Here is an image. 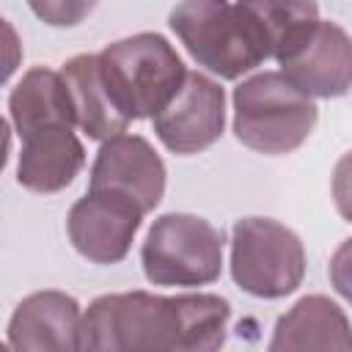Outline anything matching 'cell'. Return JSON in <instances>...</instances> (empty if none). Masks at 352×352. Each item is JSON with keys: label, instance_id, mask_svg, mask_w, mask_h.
Returning a JSON list of instances; mask_svg holds the SVG:
<instances>
[{"label": "cell", "instance_id": "cell-1", "mask_svg": "<svg viewBox=\"0 0 352 352\" xmlns=\"http://www.w3.org/2000/svg\"><path fill=\"white\" fill-rule=\"evenodd\" d=\"M231 305L217 294L121 292L80 316V352H220Z\"/></svg>", "mask_w": 352, "mask_h": 352}, {"label": "cell", "instance_id": "cell-2", "mask_svg": "<svg viewBox=\"0 0 352 352\" xmlns=\"http://www.w3.org/2000/svg\"><path fill=\"white\" fill-rule=\"evenodd\" d=\"M173 33L206 72L236 80L270 58V36L256 3L190 0L168 16Z\"/></svg>", "mask_w": 352, "mask_h": 352}, {"label": "cell", "instance_id": "cell-3", "mask_svg": "<svg viewBox=\"0 0 352 352\" xmlns=\"http://www.w3.org/2000/svg\"><path fill=\"white\" fill-rule=\"evenodd\" d=\"M99 69L116 107L126 121L154 118L182 88L187 69L160 33H135L107 44Z\"/></svg>", "mask_w": 352, "mask_h": 352}, {"label": "cell", "instance_id": "cell-4", "mask_svg": "<svg viewBox=\"0 0 352 352\" xmlns=\"http://www.w3.org/2000/svg\"><path fill=\"white\" fill-rule=\"evenodd\" d=\"M319 107L280 72H261L234 88V135L258 154H289L314 132Z\"/></svg>", "mask_w": 352, "mask_h": 352}, {"label": "cell", "instance_id": "cell-5", "mask_svg": "<svg viewBox=\"0 0 352 352\" xmlns=\"http://www.w3.org/2000/svg\"><path fill=\"white\" fill-rule=\"evenodd\" d=\"M140 261L154 286H206L223 272V231L206 217L168 212L148 228Z\"/></svg>", "mask_w": 352, "mask_h": 352}, {"label": "cell", "instance_id": "cell-6", "mask_svg": "<svg viewBox=\"0 0 352 352\" xmlns=\"http://www.w3.org/2000/svg\"><path fill=\"white\" fill-rule=\"evenodd\" d=\"M231 278L253 297H286L305 278V248L272 217H242L231 228Z\"/></svg>", "mask_w": 352, "mask_h": 352}, {"label": "cell", "instance_id": "cell-7", "mask_svg": "<svg viewBox=\"0 0 352 352\" xmlns=\"http://www.w3.org/2000/svg\"><path fill=\"white\" fill-rule=\"evenodd\" d=\"M165 162L140 135H118L96 151L88 192H113L148 214L165 192Z\"/></svg>", "mask_w": 352, "mask_h": 352}, {"label": "cell", "instance_id": "cell-8", "mask_svg": "<svg viewBox=\"0 0 352 352\" xmlns=\"http://www.w3.org/2000/svg\"><path fill=\"white\" fill-rule=\"evenodd\" d=\"M162 146L173 154L209 148L226 126V94L201 72H187L176 96L151 118Z\"/></svg>", "mask_w": 352, "mask_h": 352}, {"label": "cell", "instance_id": "cell-9", "mask_svg": "<svg viewBox=\"0 0 352 352\" xmlns=\"http://www.w3.org/2000/svg\"><path fill=\"white\" fill-rule=\"evenodd\" d=\"M143 212L113 192H85L69 209L66 231L74 250L94 264H118L126 258L140 228Z\"/></svg>", "mask_w": 352, "mask_h": 352}, {"label": "cell", "instance_id": "cell-10", "mask_svg": "<svg viewBox=\"0 0 352 352\" xmlns=\"http://www.w3.org/2000/svg\"><path fill=\"white\" fill-rule=\"evenodd\" d=\"M280 74L305 96H344L352 80V44L341 25L319 19L314 33L280 60Z\"/></svg>", "mask_w": 352, "mask_h": 352}, {"label": "cell", "instance_id": "cell-11", "mask_svg": "<svg viewBox=\"0 0 352 352\" xmlns=\"http://www.w3.org/2000/svg\"><path fill=\"white\" fill-rule=\"evenodd\" d=\"M80 305L72 294L44 289L28 294L11 314V352H80Z\"/></svg>", "mask_w": 352, "mask_h": 352}, {"label": "cell", "instance_id": "cell-12", "mask_svg": "<svg viewBox=\"0 0 352 352\" xmlns=\"http://www.w3.org/2000/svg\"><path fill=\"white\" fill-rule=\"evenodd\" d=\"M267 352H352L344 308L324 294H308L278 316Z\"/></svg>", "mask_w": 352, "mask_h": 352}, {"label": "cell", "instance_id": "cell-13", "mask_svg": "<svg viewBox=\"0 0 352 352\" xmlns=\"http://www.w3.org/2000/svg\"><path fill=\"white\" fill-rule=\"evenodd\" d=\"M85 165V148L66 126L38 129L22 138L16 182L30 192H58L74 182Z\"/></svg>", "mask_w": 352, "mask_h": 352}, {"label": "cell", "instance_id": "cell-14", "mask_svg": "<svg viewBox=\"0 0 352 352\" xmlns=\"http://www.w3.org/2000/svg\"><path fill=\"white\" fill-rule=\"evenodd\" d=\"M60 77L66 82L72 107H74V124L91 138V140H110L126 132L129 121L116 107L107 82L99 69V58L91 52L74 55L63 63Z\"/></svg>", "mask_w": 352, "mask_h": 352}, {"label": "cell", "instance_id": "cell-15", "mask_svg": "<svg viewBox=\"0 0 352 352\" xmlns=\"http://www.w3.org/2000/svg\"><path fill=\"white\" fill-rule=\"evenodd\" d=\"M11 121L19 138H28L50 126H74V107L60 72L47 66H33L22 74L8 96Z\"/></svg>", "mask_w": 352, "mask_h": 352}, {"label": "cell", "instance_id": "cell-16", "mask_svg": "<svg viewBox=\"0 0 352 352\" xmlns=\"http://www.w3.org/2000/svg\"><path fill=\"white\" fill-rule=\"evenodd\" d=\"M267 36H270V58L278 63L286 60L319 25L316 3H256Z\"/></svg>", "mask_w": 352, "mask_h": 352}, {"label": "cell", "instance_id": "cell-17", "mask_svg": "<svg viewBox=\"0 0 352 352\" xmlns=\"http://www.w3.org/2000/svg\"><path fill=\"white\" fill-rule=\"evenodd\" d=\"M22 63V41L8 19L0 16V85L8 82V77Z\"/></svg>", "mask_w": 352, "mask_h": 352}, {"label": "cell", "instance_id": "cell-18", "mask_svg": "<svg viewBox=\"0 0 352 352\" xmlns=\"http://www.w3.org/2000/svg\"><path fill=\"white\" fill-rule=\"evenodd\" d=\"M30 8H33L41 19H47L50 25H74V22H80V16L88 14L94 6H63V3H44V6H38V3H33Z\"/></svg>", "mask_w": 352, "mask_h": 352}, {"label": "cell", "instance_id": "cell-19", "mask_svg": "<svg viewBox=\"0 0 352 352\" xmlns=\"http://www.w3.org/2000/svg\"><path fill=\"white\" fill-rule=\"evenodd\" d=\"M8 148H11V126H8V121L0 116V170L6 168Z\"/></svg>", "mask_w": 352, "mask_h": 352}, {"label": "cell", "instance_id": "cell-20", "mask_svg": "<svg viewBox=\"0 0 352 352\" xmlns=\"http://www.w3.org/2000/svg\"><path fill=\"white\" fill-rule=\"evenodd\" d=\"M0 352H11V349H8V346H6L3 341H0Z\"/></svg>", "mask_w": 352, "mask_h": 352}]
</instances>
